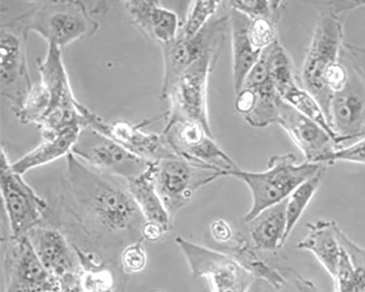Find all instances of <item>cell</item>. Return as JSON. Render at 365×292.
Segmentation results:
<instances>
[{
  "label": "cell",
  "mask_w": 365,
  "mask_h": 292,
  "mask_svg": "<svg viewBox=\"0 0 365 292\" xmlns=\"http://www.w3.org/2000/svg\"><path fill=\"white\" fill-rule=\"evenodd\" d=\"M364 56H365V49H364Z\"/></svg>",
  "instance_id": "cell-42"
},
{
  "label": "cell",
  "mask_w": 365,
  "mask_h": 292,
  "mask_svg": "<svg viewBox=\"0 0 365 292\" xmlns=\"http://www.w3.org/2000/svg\"><path fill=\"white\" fill-rule=\"evenodd\" d=\"M344 162L365 165V135L344 147L334 151L322 161L327 166Z\"/></svg>",
  "instance_id": "cell-36"
},
{
  "label": "cell",
  "mask_w": 365,
  "mask_h": 292,
  "mask_svg": "<svg viewBox=\"0 0 365 292\" xmlns=\"http://www.w3.org/2000/svg\"><path fill=\"white\" fill-rule=\"evenodd\" d=\"M66 160L60 208L91 244L103 256H114L143 241L146 220L128 181L91 168L72 153Z\"/></svg>",
  "instance_id": "cell-1"
},
{
  "label": "cell",
  "mask_w": 365,
  "mask_h": 292,
  "mask_svg": "<svg viewBox=\"0 0 365 292\" xmlns=\"http://www.w3.org/2000/svg\"><path fill=\"white\" fill-rule=\"evenodd\" d=\"M331 278L334 281V292L354 291L355 285L354 269L352 261L343 246L336 273Z\"/></svg>",
  "instance_id": "cell-37"
},
{
  "label": "cell",
  "mask_w": 365,
  "mask_h": 292,
  "mask_svg": "<svg viewBox=\"0 0 365 292\" xmlns=\"http://www.w3.org/2000/svg\"><path fill=\"white\" fill-rule=\"evenodd\" d=\"M277 125L287 134L306 162L322 164L324 158L339 149L336 141L322 126L283 100Z\"/></svg>",
  "instance_id": "cell-16"
},
{
  "label": "cell",
  "mask_w": 365,
  "mask_h": 292,
  "mask_svg": "<svg viewBox=\"0 0 365 292\" xmlns=\"http://www.w3.org/2000/svg\"><path fill=\"white\" fill-rule=\"evenodd\" d=\"M58 292H85L81 284V275L60 281Z\"/></svg>",
  "instance_id": "cell-41"
},
{
  "label": "cell",
  "mask_w": 365,
  "mask_h": 292,
  "mask_svg": "<svg viewBox=\"0 0 365 292\" xmlns=\"http://www.w3.org/2000/svg\"><path fill=\"white\" fill-rule=\"evenodd\" d=\"M266 51L270 78L280 95L286 88L298 82L292 58L280 40L266 48Z\"/></svg>",
  "instance_id": "cell-29"
},
{
  "label": "cell",
  "mask_w": 365,
  "mask_h": 292,
  "mask_svg": "<svg viewBox=\"0 0 365 292\" xmlns=\"http://www.w3.org/2000/svg\"><path fill=\"white\" fill-rule=\"evenodd\" d=\"M341 62L346 78L341 89L333 93L327 116L339 149L365 135L364 47L345 43Z\"/></svg>",
  "instance_id": "cell-4"
},
{
  "label": "cell",
  "mask_w": 365,
  "mask_h": 292,
  "mask_svg": "<svg viewBox=\"0 0 365 292\" xmlns=\"http://www.w3.org/2000/svg\"><path fill=\"white\" fill-rule=\"evenodd\" d=\"M288 199V198H287ZM287 199L259 214L247 223L253 247L266 253H276L285 243Z\"/></svg>",
  "instance_id": "cell-22"
},
{
  "label": "cell",
  "mask_w": 365,
  "mask_h": 292,
  "mask_svg": "<svg viewBox=\"0 0 365 292\" xmlns=\"http://www.w3.org/2000/svg\"><path fill=\"white\" fill-rule=\"evenodd\" d=\"M285 276L286 281L279 288L273 287L262 280L256 281L253 292H322L312 281L292 268H285Z\"/></svg>",
  "instance_id": "cell-35"
},
{
  "label": "cell",
  "mask_w": 365,
  "mask_h": 292,
  "mask_svg": "<svg viewBox=\"0 0 365 292\" xmlns=\"http://www.w3.org/2000/svg\"><path fill=\"white\" fill-rule=\"evenodd\" d=\"M0 191L14 238L27 236L34 228L42 224L48 213L45 199L38 195L12 168L4 146L0 158Z\"/></svg>",
  "instance_id": "cell-10"
},
{
  "label": "cell",
  "mask_w": 365,
  "mask_h": 292,
  "mask_svg": "<svg viewBox=\"0 0 365 292\" xmlns=\"http://www.w3.org/2000/svg\"><path fill=\"white\" fill-rule=\"evenodd\" d=\"M222 48V46H217L207 51L161 96L169 103V109L164 113L166 125L182 121L195 122L214 135L209 120L207 90L210 76Z\"/></svg>",
  "instance_id": "cell-6"
},
{
  "label": "cell",
  "mask_w": 365,
  "mask_h": 292,
  "mask_svg": "<svg viewBox=\"0 0 365 292\" xmlns=\"http://www.w3.org/2000/svg\"><path fill=\"white\" fill-rule=\"evenodd\" d=\"M230 9L235 10L245 15L251 20L266 19L277 22L281 21L287 9L284 1H262V0H242L229 1Z\"/></svg>",
  "instance_id": "cell-32"
},
{
  "label": "cell",
  "mask_w": 365,
  "mask_h": 292,
  "mask_svg": "<svg viewBox=\"0 0 365 292\" xmlns=\"http://www.w3.org/2000/svg\"><path fill=\"white\" fill-rule=\"evenodd\" d=\"M78 256L81 273V284L85 292H113L115 273L108 262L96 261L93 254L73 244Z\"/></svg>",
  "instance_id": "cell-26"
},
{
  "label": "cell",
  "mask_w": 365,
  "mask_h": 292,
  "mask_svg": "<svg viewBox=\"0 0 365 292\" xmlns=\"http://www.w3.org/2000/svg\"><path fill=\"white\" fill-rule=\"evenodd\" d=\"M336 224V221L323 219L308 223L307 236L295 246L299 250L313 254L331 278L336 273L342 251Z\"/></svg>",
  "instance_id": "cell-20"
},
{
  "label": "cell",
  "mask_w": 365,
  "mask_h": 292,
  "mask_svg": "<svg viewBox=\"0 0 365 292\" xmlns=\"http://www.w3.org/2000/svg\"><path fill=\"white\" fill-rule=\"evenodd\" d=\"M163 135L173 153L182 160L208 169L222 172L240 168L220 147L214 135L200 124L182 121L165 125Z\"/></svg>",
  "instance_id": "cell-12"
},
{
  "label": "cell",
  "mask_w": 365,
  "mask_h": 292,
  "mask_svg": "<svg viewBox=\"0 0 365 292\" xmlns=\"http://www.w3.org/2000/svg\"><path fill=\"white\" fill-rule=\"evenodd\" d=\"M4 242L6 282L23 284L37 292L59 291V281L46 270L27 236H10Z\"/></svg>",
  "instance_id": "cell-15"
},
{
  "label": "cell",
  "mask_w": 365,
  "mask_h": 292,
  "mask_svg": "<svg viewBox=\"0 0 365 292\" xmlns=\"http://www.w3.org/2000/svg\"><path fill=\"white\" fill-rule=\"evenodd\" d=\"M313 4L316 25L297 81L318 101L327 118L331 98L346 78L341 62L346 21L352 11L365 7V0H324Z\"/></svg>",
  "instance_id": "cell-2"
},
{
  "label": "cell",
  "mask_w": 365,
  "mask_h": 292,
  "mask_svg": "<svg viewBox=\"0 0 365 292\" xmlns=\"http://www.w3.org/2000/svg\"><path fill=\"white\" fill-rule=\"evenodd\" d=\"M280 96L287 103L322 126L336 142L321 105L309 92L302 89L298 82L286 88Z\"/></svg>",
  "instance_id": "cell-28"
},
{
  "label": "cell",
  "mask_w": 365,
  "mask_h": 292,
  "mask_svg": "<svg viewBox=\"0 0 365 292\" xmlns=\"http://www.w3.org/2000/svg\"><path fill=\"white\" fill-rule=\"evenodd\" d=\"M37 66L40 80L50 95L51 105L47 115L63 110H81L86 107L74 95L63 62L62 49L48 45L45 57L38 58Z\"/></svg>",
  "instance_id": "cell-19"
},
{
  "label": "cell",
  "mask_w": 365,
  "mask_h": 292,
  "mask_svg": "<svg viewBox=\"0 0 365 292\" xmlns=\"http://www.w3.org/2000/svg\"><path fill=\"white\" fill-rule=\"evenodd\" d=\"M229 24V15L214 17L195 36L188 38L178 33L173 41L160 46L164 65L161 96L207 51L223 46Z\"/></svg>",
  "instance_id": "cell-13"
},
{
  "label": "cell",
  "mask_w": 365,
  "mask_h": 292,
  "mask_svg": "<svg viewBox=\"0 0 365 292\" xmlns=\"http://www.w3.org/2000/svg\"><path fill=\"white\" fill-rule=\"evenodd\" d=\"M152 166L157 192L173 223L198 189L225 177L222 172L178 157L153 162Z\"/></svg>",
  "instance_id": "cell-8"
},
{
  "label": "cell",
  "mask_w": 365,
  "mask_h": 292,
  "mask_svg": "<svg viewBox=\"0 0 365 292\" xmlns=\"http://www.w3.org/2000/svg\"><path fill=\"white\" fill-rule=\"evenodd\" d=\"M128 186L146 221L158 223L170 230L173 222L157 192L152 162L138 177L128 181Z\"/></svg>",
  "instance_id": "cell-23"
},
{
  "label": "cell",
  "mask_w": 365,
  "mask_h": 292,
  "mask_svg": "<svg viewBox=\"0 0 365 292\" xmlns=\"http://www.w3.org/2000/svg\"><path fill=\"white\" fill-rule=\"evenodd\" d=\"M336 229L339 241L354 266L355 285L353 292H365V249L351 240L338 224Z\"/></svg>",
  "instance_id": "cell-33"
},
{
  "label": "cell",
  "mask_w": 365,
  "mask_h": 292,
  "mask_svg": "<svg viewBox=\"0 0 365 292\" xmlns=\"http://www.w3.org/2000/svg\"><path fill=\"white\" fill-rule=\"evenodd\" d=\"M124 6L133 24L151 41L162 46L177 38L180 16L161 2L131 0L124 2Z\"/></svg>",
  "instance_id": "cell-18"
},
{
  "label": "cell",
  "mask_w": 365,
  "mask_h": 292,
  "mask_svg": "<svg viewBox=\"0 0 365 292\" xmlns=\"http://www.w3.org/2000/svg\"><path fill=\"white\" fill-rule=\"evenodd\" d=\"M222 1H192L188 3L185 15L180 16L179 33L185 38L197 35L208 22L215 16Z\"/></svg>",
  "instance_id": "cell-30"
},
{
  "label": "cell",
  "mask_w": 365,
  "mask_h": 292,
  "mask_svg": "<svg viewBox=\"0 0 365 292\" xmlns=\"http://www.w3.org/2000/svg\"><path fill=\"white\" fill-rule=\"evenodd\" d=\"M29 33L23 14L2 24L0 29V93L10 103L14 115L34 85L27 63Z\"/></svg>",
  "instance_id": "cell-7"
},
{
  "label": "cell",
  "mask_w": 365,
  "mask_h": 292,
  "mask_svg": "<svg viewBox=\"0 0 365 292\" xmlns=\"http://www.w3.org/2000/svg\"><path fill=\"white\" fill-rule=\"evenodd\" d=\"M50 105L48 91L40 80L34 84L22 108L15 115L21 124L38 127L48 113Z\"/></svg>",
  "instance_id": "cell-31"
},
{
  "label": "cell",
  "mask_w": 365,
  "mask_h": 292,
  "mask_svg": "<svg viewBox=\"0 0 365 292\" xmlns=\"http://www.w3.org/2000/svg\"><path fill=\"white\" fill-rule=\"evenodd\" d=\"M327 170V167L302 183L288 197L286 209V241L322 185Z\"/></svg>",
  "instance_id": "cell-27"
},
{
  "label": "cell",
  "mask_w": 365,
  "mask_h": 292,
  "mask_svg": "<svg viewBox=\"0 0 365 292\" xmlns=\"http://www.w3.org/2000/svg\"><path fill=\"white\" fill-rule=\"evenodd\" d=\"M168 231L161 224L146 221L142 229V236L143 240L150 242H157L160 241L166 232Z\"/></svg>",
  "instance_id": "cell-40"
},
{
  "label": "cell",
  "mask_w": 365,
  "mask_h": 292,
  "mask_svg": "<svg viewBox=\"0 0 365 292\" xmlns=\"http://www.w3.org/2000/svg\"><path fill=\"white\" fill-rule=\"evenodd\" d=\"M250 22V19L245 15L230 9L232 70L235 94L241 90L243 83L259 60L262 53L256 51L250 42L248 34Z\"/></svg>",
  "instance_id": "cell-21"
},
{
  "label": "cell",
  "mask_w": 365,
  "mask_h": 292,
  "mask_svg": "<svg viewBox=\"0 0 365 292\" xmlns=\"http://www.w3.org/2000/svg\"><path fill=\"white\" fill-rule=\"evenodd\" d=\"M327 167L308 162L297 164L294 155L285 154L272 156L264 171L238 168L228 172L227 177L242 182L251 192L252 206L243 219L247 224L264 210L287 199L299 185Z\"/></svg>",
  "instance_id": "cell-3"
},
{
  "label": "cell",
  "mask_w": 365,
  "mask_h": 292,
  "mask_svg": "<svg viewBox=\"0 0 365 292\" xmlns=\"http://www.w3.org/2000/svg\"><path fill=\"white\" fill-rule=\"evenodd\" d=\"M120 265L129 273L143 271L147 265V254L143 241L133 244L126 247L120 256Z\"/></svg>",
  "instance_id": "cell-38"
},
{
  "label": "cell",
  "mask_w": 365,
  "mask_h": 292,
  "mask_svg": "<svg viewBox=\"0 0 365 292\" xmlns=\"http://www.w3.org/2000/svg\"><path fill=\"white\" fill-rule=\"evenodd\" d=\"M46 270L58 281L79 276L81 263L73 244L58 229L41 224L27 234Z\"/></svg>",
  "instance_id": "cell-17"
},
{
  "label": "cell",
  "mask_w": 365,
  "mask_h": 292,
  "mask_svg": "<svg viewBox=\"0 0 365 292\" xmlns=\"http://www.w3.org/2000/svg\"><path fill=\"white\" fill-rule=\"evenodd\" d=\"M23 14L30 33L34 32L60 49L95 36L99 22L86 4L76 0H48L34 3Z\"/></svg>",
  "instance_id": "cell-5"
},
{
  "label": "cell",
  "mask_w": 365,
  "mask_h": 292,
  "mask_svg": "<svg viewBox=\"0 0 365 292\" xmlns=\"http://www.w3.org/2000/svg\"><path fill=\"white\" fill-rule=\"evenodd\" d=\"M144 120L140 123L116 121L107 122L91 111L86 117L90 127L110 137L134 155L149 162L178 157L170 149L163 134L145 132L143 128L160 119Z\"/></svg>",
  "instance_id": "cell-14"
},
{
  "label": "cell",
  "mask_w": 365,
  "mask_h": 292,
  "mask_svg": "<svg viewBox=\"0 0 365 292\" xmlns=\"http://www.w3.org/2000/svg\"><path fill=\"white\" fill-rule=\"evenodd\" d=\"M279 22L269 19H250L248 34L250 42L256 51L262 53L279 40Z\"/></svg>",
  "instance_id": "cell-34"
},
{
  "label": "cell",
  "mask_w": 365,
  "mask_h": 292,
  "mask_svg": "<svg viewBox=\"0 0 365 292\" xmlns=\"http://www.w3.org/2000/svg\"><path fill=\"white\" fill-rule=\"evenodd\" d=\"M255 94V101L251 112L243 117L252 127L265 128L277 125L279 105L282 100L272 79L251 88H245Z\"/></svg>",
  "instance_id": "cell-25"
},
{
  "label": "cell",
  "mask_w": 365,
  "mask_h": 292,
  "mask_svg": "<svg viewBox=\"0 0 365 292\" xmlns=\"http://www.w3.org/2000/svg\"><path fill=\"white\" fill-rule=\"evenodd\" d=\"M82 128L70 129L56 137L43 140L36 148L12 163L13 170L21 174L30 170L53 162L71 153Z\"/></svg>",
  "instance_id": "cell-24"
},
{
  "label": "cell",
  "mask_w": 365,
  "mask_h": 292,
  "mask_svg": "<svg viewBox=\"0 0 365 292\" xmlns=\"http://www.w3.org/2000/svg\"><path fill=\"white\" fill-rule=\"evenodd\" d=\"M210 229L212 239L221 245L230 244L234 238L235 233L231 225L223 219L212 221Z\"/></svg>",
  "instance_id": "cell-39"
},
{
  "label": "cell",
  "mask_w": 365,
  "mask_h": 292,
  "mask_svg": "<svg viewBox=\"0 0 365 292\" xmlns=\"http://www.w3.org/2000/svg\"><path fill=\"white\" fill-rule=\"evenodd\" d=\"M175 242L195 278L210 281L212 292H249L256 278L233 257L178 236Z\"/></svg>",
  "instance_id": "cell-9"
},
{
  "label": "cell",
  "mask_w": 365,
  "mask_h": 292,
  "mask_svg": "<svg viewBox=\"0 0 365 292\" xmlns=\"http://www.w3.org/2000/svg\"><path fill=\"white\" fill-rule=\"evenodd\" d=\"M71 153L91 168L126 181L138 177L150 163L90 127L82 128Z\"/></svg>",
  "instance_id": "cell-11"
}]
</instances>
